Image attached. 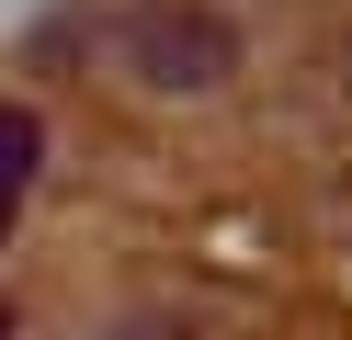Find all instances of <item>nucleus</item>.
Wrapping results in <instances>:
<instances>
[{
  "instance_id": "2",
  "label": "nucleus",
  "mask_w": 352,
  "mask_h": 340,
  "mask_svg": "<svg viewBox=\"0 0 352 340\" xmlns=\"http://www.w3.org/2000/svg\"><path fill=\"white\" fill-rule=\"evenodd\" d=\"M34 159H46V125L23 102H0V238H12V204L34 193Z\"/></svg>"
},
{
  "instance_id": "1",
  "label": "nucleus",
  "mask_w": 352,
  "mask_h": 340,
  "mask_svg": "<svg viewBox=\"0 0 352 340\" xmlns=\"http://www.w3.org/2000/svg\"><path fill=\"white\" fill-rule=\"evenodd\" d=\"M102 45H114V68L137 91H160V102H205V91L239 80V23L216 12V0H125V12L102 23Z\"/></svg>"
},
{
  "instance_id": "3",
  "label": "nucleus",
  "mask_w": 352,
  "mask_h": 340,
  "mask_svg": "<svg viewBox=\"0 0 352 340\" xmlns=\"http://www.w3.org/2000/svg\"><path fill=\"white\" fill-rule=\"evenodd\" d=\"M0 340H12V306H0Z\"/></svg>"
}]
</instances>
